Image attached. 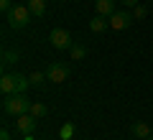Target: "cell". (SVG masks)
Listing matches in <instances>:
<instances>
[{
    "instance_id": "19",
    "label": "cell",
    "mask_w": 153,
    "mask_h": 140,
    "mask_svg": "<svg viewBox=\"0 0 153 140\" xmlns=\"http://www.w3.org/2000/svg\"><path fill=\"white\" fill-rule=\"evenodd\" d=\"M10 8H13V0H0V10L3 13H8Z\"/></svg>"
},
{
    "instance_id": "10",
    "label": "cell",
    "mask_w": 153,
    "mask_h": 140,
    "mask_svg": "<svg viewBox=\"0 0 153 140\" xmlns=\"http://www.w3.org/2000/svg\"><path fill=\"white\" fill-rule=\"evenodd\" d=\"M110 28V18H105V16H94L92 21H89V31L92 33H102V31H107Z\"/></svg>"
},
{
    "instance_id": "21",
    "label": "cell",
    "mask_w": 153,
    "mask_h": 140,
    "mask_svg": "<svg viewBox=\"0 0 153 140\" xmlns=\"http://www.w3.org/2000/svg\"><path fill=\"white\" fill-rule=\"evenodd\" d=\"M0 140H10V133H8V127L0 130Z\"/></svg>"
},
{
    "instance_id": "9",
    "label": "cell",
    "mask_w": 153,
    "mask_h": 140,
    "mask_svg": "<svg viewBox=\"0 0 153 140\" xmlns=\"http://www.w3.org/2000/svg\"><path fill=\"white\" fill-rule=\"evenodd\" d=\"M0 92H3V97L16 94V74H3V79H0Z\"/></svg>"
},
{
    "instance_id": "6",
    "label": "cell",
    "mask_w": 153,
    "mask_h": 140,
    "mask_svg": "<svg viewBox=\"0 0 153 140\" xmlns=\"http://www.w3.org/2000/svg\"><path fill=\"white\" fill-rule=\"evenodd\" d=\"M36 122H38V117H33L31 112L18 115V117H16V133H21V135H31L33 130H36Z\"/></svg>"
},
{
    "instance_id": "11",
    "label": "cell",
    "mask_w": 153,
    "mask_h": 140,
    "mask_svg": "<svg viewBox=\"0 0 153 140\" xmlns=\"http://www.w3.org/2000/svg\"><path fill=\"white\" fill-rule=\"evenodd\" d=\"M26 5H28V10H31L36 18H41L46 13V0H26Z\"/></svg>"
},
{
    "instance_id": "5",
    "label": "cell",
    "mask_w": 153,
    "mask_h": 140,
    "mask_svg": "<svg viewBox=\"0 0 153 140\" xmlns=\"http://www.w3.org/2000/svg\"><path fill=\"white\" fill-rule=\"evenodd\" d=\"M46 79L54 81V84H64V81L69 79V66H66V64H59V61H54V64L46 69Z\"/></svg>"
},
{
    "instance_id": "4",
    "label": "cell",
    "mask_w": 153,
    "mask_h": 140,
    "mask_svg": "<svg viewBox=\"0 0 153 140\" xmlns=\"http://www.w3.org/2000/svg\"><path fill=\"white\" fill-rule=\"evenodd\" d=\"M133 13H128V10H115L112 16H110V28L112 31H125V28H130L133 26Z\"/></svg>"
},
{
    "instance_id": "3",
    "label": "cell",
    "mask_w": 153,
    "mask_h": 140,
    "mask_svg": "<svg viewBox=\"0 0 153 140\" xmlns=\"http://www.w3.org/2000/svg\"><path fill=\"white\" fill-rule=\"evenodd\" d=\"M49 41H51V46H54L56 51H66V49L74 46V43H71V33L66 31V28H54V31L49 33Z\"/></svg>"
},
{
    "instance_id": "14",
    "label": "cell",
    "mask_w": 153,
    "mask_h": 140,
    "mask_svg": "<svg viewBox=\"0 0 153 140\" xmlns=\"http://www.w3.org/2000/svg\"><path fill=\"white\" fill-rule=\"evenodd\" d=\"M31 115L41 120V117H46V115H49V107H46L44 102H33V104H31Z\"/></svg>"
},
{
    "instance_id": "1",
    "label": "cell",
    "mask_w": 153,
    "mask_h": 140,
    "mask_svg": "<svg viewBox=\"0 0 153 140\" xmlns=\"http://www.w3.org/2000/svg\"><path fill=\"white\" fill-rule=\"evenodd\" d=\"M31 104H33V102L26 97V92H16V94H8V97L3 99V112L18 117V115L31 112Z\"/></svg>"
},
{
    "instance_id": "13",
    "label": "cell",
    "mask_w": 153,
    "mask_h": 140,
    "mask_svg": "<svg viewBox=\"0 0 153 140\" xmlns=\"http://www.w3.org/2000/svg\"><path fill=\"white\" fill-rule=\"evenodd\" d=\"M69 56H71V61H82L84 56H87V49H84V46H79V43H74V46L69 49Z\"/></svg>"
},
{
    "instance_id": "7",
    "label": "cell",
    "mask_w": 153,
    "mask_h": 140,
    "mask_svg": "<svg viewBox=\"0 0 153 140\" xmlns=\"http://www.w3.org/2000/svg\"><path fill=\"white\" fill-rule=\"evenodd\" d=\"M115 8H117V0H94V10H97V16L110 18L115 13Z\"/></svg>"
},
{
    "instance_id": "20",
    "label": "cell",
    "mask_w": 153,
    "mask_h": 140,
    "mask_svg": "<svg viewBox=\"0 0 153 140\" xmlns=\"http://www.w3.org/2000/svg\"><path fill=\"white\" fill-rule=\"evenodd\" d=\"M120 3H123L125 8H135V5H138V0H120Z\"/></svg>"
},
{
    "instance_id": "12",
    "label": "cell",
    "mask_w": 153,
    "mask_h": 140,
    "mask_svg": "<svg viewBox=\"0 0 153 140\" xmlns=\"http://www.w3.org/2000/svg\"><path fill=\"white\" fill-rule=\"evenodd\" d=\"M16 61H18V51H13V49H5V51H3V69L13 66Z\"/></svg>"
},
{
    "instance_id": "18",
    "label": "cell",
    "mask_w": 153,
    "mask_h": 140,
    "mask_svg": "<svg viewBox=\"0 0 153 140\" xmlns=\"http://www.w3.org/2000/svg\"><path fill=\"white\" fill-rule=\"evenodd\" d=\"M146 16H148V8L138 3V5L133 8V18H135V21H140V18H146Z\"/></svg>"
},
{
    "instance_id": "23",
    "label": "cell",
    "mask_w": 153,
    "mask_h": 140,
    "mask_svg": "<svg viewBox=\"0 0 153 140\" xmlns=\"http://www.w3.org/2000/svg\"><path fill=\"white\" fill-rule=\"evenodd\" d=\"M151 3H153V0H151Z\"/></svg>"
},
{
    "instance_id": "22",
    "label": "cell",
    "mask_w": 153,
    "mask_h": 140,
    "mask_svg": "<svg viewBox=\"0 0 153 140\" xmlns=\"http://www.w3.org/2000/svg\"><path fill=\"white\" fill-rule=\"evenodd\" d=\"M146 140H153V138H146Z\"/></svg>"
},
{
    "instance_id": "16",
    "label": "cell",
    "mask_w": 153,
    "mask_h": 140,
    "mask_svg": "<svg viewBox=\"0 0 153 140\" xmlns=\"http://www.w3.org/2000/svg\"><path fill=\"white\" fill-rule=\"evenodd\" d=\"M28 87H31V79L23 74H16V92H26Z\"/></svg>"
},
{
    "instance_id": "17",
    "label": "cell",
    "mask_w": 153,
    "mask_h": 140,
    "mask_svg": "<svg viewBox=\"0 0 153 140\" xmlns=\"http://www.w3.org/2000/svg\"><path fill=\"white\" fill-rule=\"evenodd\" d=\"M28 79H31V87H44V81H49V79H46V71H44V74H41V71H33Z\"/></svg>"
},
{
    "instance_id": "2",
    "label": "cell",
    "mask_w": 153,
    "mask_h": 140,
    "mask_svg": "<svg viewBox=\"0 0 153 140\" xmlns=\"http://www.w3.org/2000/svg\"><path fill=\"white\" fill-rule=\"evenodd\" d=\"M31 16H33V13L28 10V5H23V3H13V8L5 13V21H8V26H10L13 31H23V28L31 23Z\"/></svg>"
},
{
    "instance_id": "15",
    "label": "cell",
    "mask_w": 153,
    "mask_h": 140,
    "mask_svg": "<svg viewBox=\"0 0 153 140\" xmlns=\"http://www.w3.org/2000/svg\"><path fill=\"white\" fill-rule=\"evenodd\" d=\"M59 138H61V140H71V138H74V122H66V125H61V130H59Z\"/></svg>"
},
{
    "instance_id": "8",
    "label": "cell",
    "mask_w": 153,
    "mask_h": 140,
    "mask_svg": "<svg viewBox=\"0 0 153 140\" xmlns=\"http://www.w3.org/2000/svg\"><path fill=\"white\" fill-rule=\"evenodd\" d=\"M130 133L135 135L138 140H146V138H151V135H153V127H151V125H146V122H133L130 125Z\"/></svg>"
}]
</instances>
